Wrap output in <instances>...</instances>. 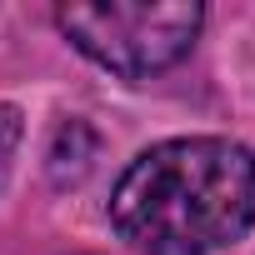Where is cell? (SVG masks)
I'll return each instance as SVG.
<instances>
[{
  "label": "cell",
  "mask_w": 255,
  "mask_h": 255,
  "mask_svg": "<svg viewBox=\"0 0 255 255\" xmlns=\"http://www.w3.org/2000/svg\"><path fill=\"white\" fill-rule=\"evenodd\" d=\"M95 130L85 120H65L60 125V135H55V145H50V180L65 190V185H80L85 180V170H90V160H95Z\"/></svg>",
  "instance_id": "obj_3"
},
{
  "label": "cell",
  "mask_w": 255,
  "mask_h": 255,
  "mask_svg": "<svg viewBox=\"0 0 255 255\" xmlns=\"http://www.w3.org/2000/svg\"><path fill=\"white\" fill-rule=\"evenodd\" d=\"M110 225L140 255H210L255 225V155L225 135L160 140L115 180Z\"/></svg>",
  "instance_id": "obj_1"
},
{
  "label": "cell",
  "mask_w": 255,
  "mask_h": 255,
  "mask_svg": "<svg viewBox=\"0 0 255 255\" xmlns=\"http://www.w3.org/2000/svg\"><path fill=\"white\" fill-rule=\"evenodd\" d=\"M20 140H25V115H20V105L0 100V190H5V180H10V165H15V155H20Z\"/></svg>",
  "instance_id": "obj_4"
},
{
  "label": "cell",
  "mask_w": 255,
  "mask_h": 255,
  "mask_svg": "<svg viewBox=\"0 0 255 255\" xmlns=\"http://www.w3.org/2000/svg\"><path fill=\"white\" fill-rule=\"evenodd\" d=\"M55 25L80 55H90L110 75L150 80L190 55L205 25V10L185 5V0H165V5H60Z\"/></svg>",
  "instance_id": "obj_2"
}]
</instances>
